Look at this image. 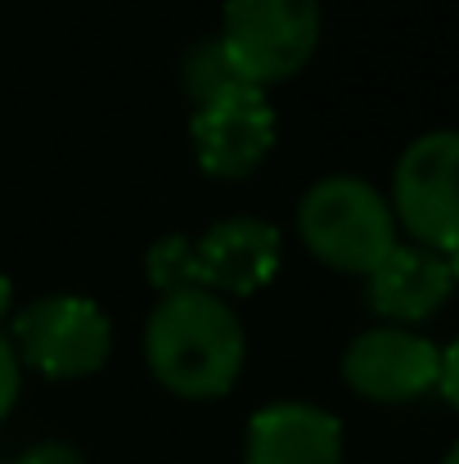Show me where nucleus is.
I'll list each match as a JSON object with an SVG mask.
<instances>
[{
  "mask_svg": "<svg viewBox=\"0 0 459 464\" xmlns=\"http://www.w3.org/2000/svg\"><path fill=\"white\" fill-rule=\"evenodd\" d=\"M180 86H185L189 104L198 109V104H207V100H216V95H225V91H234V86H248V82L234 72L225 45H221L216 36H203V41H194V45L185 50V59H180Z\"/></svg>",
  "mask_w": 459,
  "mask_h": 464,
  "instance_id": "11",
  "label": "nucleus"
},
{
  "mask_svg": "<svg viewBox=\"0 0 459 464\" xmlns=\"http://www.w3.org/2000/svg\"><path fill=\"white\" fill-rule=\"evenodd\" d=\"M320 32V0H225L216 41L248 86L271 91L293 82L315 59Z\"/></svg>",
  "mask_w": 459,
  "mask_h": 464,
  "instance_id": "4",
  "label": "nucleus"
},
{
  "mask_svg": "<svg viewBox=\"0 0 459 464\" xmlns=\"http://www.w3.org/2000/svg\"><path fill=\"white\" fill-rule=\"evenodd\" d=\"M455 171H459V136L455 131H424L419 140H410L397 167H392V185H387V208L397 230L406 235V244H424L437 253L459 248V194H455Z\"/></svg>",
  "mask_w": 459,
  "mask_h": 464,
  "instance_id": "6",
  "label": "nucleus"
},
{
  "mask_svg": "<svg viewBox=\"0 0 459 464\" xmlns=\"http://www.w3.org/2000/svg\"><path fill=\"white\" fill-rule=\"evenodd\" d=\"M275 136H280L275 104L257 86H234V91L198 104L194 118H189L194 162L212 180H244V176H253L271 158Z\"/></svg>",
  "mask_w": 459,
  "mask_h": 464,
  "instance_id": "8",
  "label": "nucleus"
},
{
  "mask_svg": "<svg viewBox=\"0 0 459 464\" xmlns=\"http://www.w3.org/2000/svg\"><path fill=\"white\" fill-rule=\"evenodd\" d=\"M9 298H14V289H9V280H5V276H0V315H5V311H9Z\"/></svg>",
  "mask_w": 459,
  "mask_h": 464,
  "instance_id": "14",
  "label": "nucleus"
},
{
  "mask_svg": "<svg viewBox=\"0 0 459 464\" xmlns=\"http://www.w3.org/2000/svg\"><path fill=\"white\" fill-rule=\"evenodd\" d=\"M442 347L406 324L360 329L342 352V383L374 406H410L437 392Z\"/></svg>",
  "mask_w": 459,
  "mask_h": 464,
  "instance_id": "7",
  "label": "nucleus"
},
{
  "mask_svg": "<svg viewBox=\"0 0 459 464\" xmlns=\"http://www.w3.org/2000/svg\"><path fill=\"white\" fill-rule=\"evenodd\" d=\"M455 294V257L424 248V244H397L369 276H365V303L383 324H424L451 303Z\"/></svg>",
  "mask_w": 459,
  "mask_h": 464,
  "instance_id": "9",
  "label": "nucleus"
},
{
  "mask_svg": "<svg viewBox=\"0 0 459 464\" xmlns=\"http://www.w3.org/2000/svg\"><path fill=\"white\" fill-rule=\"evenodd\" d=\"M145 365L180 401H221L248 365L244 320L207 289H167L145 320Z\"/></svg>",
  "mask_w": 459,
  "mask_h": 464,
  "instance_id": "1",
  "label": "nucleus"
},
{
  "mask_svg": "<svg viewBox=\"0 0 459 464\" xmlns=\"http://www.w3.org/2000/svg\"><path fill=\"white\" fill-rule=\"evenodd\" d=\"M244 464H342V424L311 401H271L248 420Z\"/></svg>",
  "mask_w": 459,
  "mask_h": 464,
  "instance_id": "10",
  "label": "nucleus"
},
{
  "mask_svg": "<svg viewBox=\"0 0 459 464\" xmlns=\"http://www.w3.org/2000/svg\"><path fill=\"white\" fill-rule=\"evenodd\" d=\"M5 464H86V456H81L72 442H59V438H50V442H36V447L18 451L14 460H5Z\"/></svg>",
  "mask_w": 459,
  "mask_h": 464,
  "instance_id": "13",
  "label": "nucleus"
},
{
  "mask_svg": "<svg viewBox=\"0 0 459 464\" xmlns=\"http://www.w3.org/2000/svg\"><path fill=\"white\" fill-rule=\"evenodd\" d=\"M18 392H23V361H18L9 334L0 329V424H5L9 411L18 406Z\"/></svg>",
  "mask_w": 459,
  "mask_h": 464,
  "instance_id": "12",
  "label": "nucleus"
},
{
  "mask_svg": "<svg viewBox=\"0 0 459 464\" xmlns=\"http://www.w3.org/2000/svg\"><path fill=\"white\" fill-rule=\"evenodd\" d=\"M284 262V239L262 217H225L203 235H167L145 257V276L158 294L207 289L216 298L262 294Z\"/></svg>",
  "mask_w": 459,
  "mask_h": 464,
  "instance_id": "2",
  "label": "nucleus"
},
{
  "mask_svg": "<svg viewBox=\"0 0 459 464\" xmlns=\"http://www.w3.org/2000/svg\"><path fill=\"white\" fill-rule=\"evenodd\" d=\"M9 343L27 370L72 383V379H91L109 365L113 320L100 303H91L81 294H45L14 315Z\"/></svg>",
  "mask_w": 459,
  "mask_h": 464,
  "instance_id": "5",
  "label": "nucleus"
},
{
  "mask_svg": "<svg viewBox=\"0 0 459 464\" xmlns=\"http://www.w3.org/2000/svg\"><path fill=\"white\" fill-rule=\"evenodd\" d=\"M298 239L320 266L365 280L401 244V230L374 180L338 171L320 176L298 198Z\"/></svg>",
  "mask_w": 459,
  "mask_h": 464,
  "instance_id": "3",
  "label": "nucleus"
}]
</instances>
